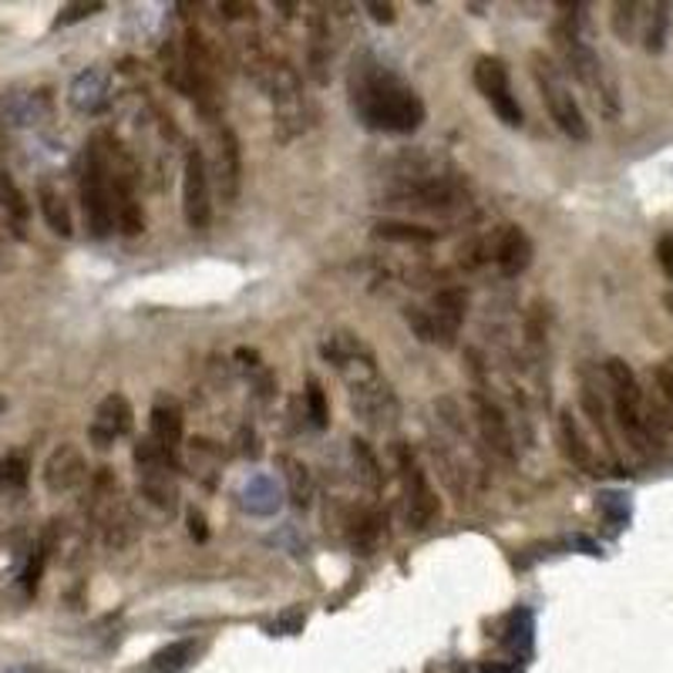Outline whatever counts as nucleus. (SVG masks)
Listing matches in <instances>:
<instances>
[{
    "label": "nucleus",
    "mask_w": 673,
    "mask_h": 673,
    "mask_svg": "<svg viewBox=\"0 0 673 673\" xmlns=\"http://www.w3.org/2000/svg\"><path fill=\"white\" fill-rule=\"evenodd\" d=\"M350 104L367 128L387 135H411L424 122V101L417 91L374 58L353 61Z\"/></svg>",
    "instance_id": "1"
},
{
    "label": "nucleus",
    "mask_w": 673,
    "mask_h": 673,
    "mask_svg": "<svg viewBox=\"0 0 673 673\" xmlns=\"http://www.w3.org/2000/svg\"><path fill=\"white\" fill-rule=\"evenodd\" d=\"M324 358L344 374L350 387V408L371 428H387L398 417V401L374 367L371 350L353 334H334L324 344Z\"/></svg>",
    "instance_id": "2"
},
{
    "label": "nucleus",
    "mask_w": 673,
    "mask_h": 673,
    "mask_svg": "<svg viewBox=\"0 0 673 673\" xmlns=\"http://www.w3.org/2000/svg\"><path fill=\"white\" fill-rule=\"evenodd\" d=\"M583 14H570L565 17V24L556 30V41H559V51L565 58V64H570L573 78L593 95V101L599 104V112H603L607 119H616L620 115V88L613 82V75L607 71L603 58H599L593 51V45L586 41V34L579 27Z\"/></svg>",
    "instance_id": "3"
},
{
    "label": "nucleus",
    "mask_w": 673,
    "mask_h": 673,
    "mask_svg": "<svg viewBox=\"0 0 673 673\" xmlns=\"http://www.w3.org/2000/svg\"><path fill=\"white\" fill-rule=\"evenodd\" d=\"M607 384H610V401H613V414L620 432L626 435L630 448L650 454L653 451V417L647 411L644 391L636 384V374L630 371L626 361L613 358L607 361Z\"/></svg>",
    "instance_id": "4"
},
{
    "label": "nucleus",
    "mask_w": 673,
    "mask_h": 673,
    "mask_svg": "<svg viewBox=\"0 0 673 673\" xmlns=\"http://www.w3.org/2000/svg\"><path fill=\"white\" fill-rule=\"evenodd\" d=\"M82 205H85V220L88 229L104 239L119 226V196L112 186V165L98 149V141H91V149L85 152L82 165Z\"/></svg>",
    "instance_id": "5"
},
{
    "label": "nucleus",
    "mask_w": 673,
    "mask_h": 673,
    "mask_svg": "<svg viewBox=\"0 0 673 673\" xmlns=\"http://www.w3.org/2000/svg\"><path fill=\"white\" fill-rule=\"evenodd\" d=\"M533 75L539 82V91H543V101L552 115V122L559 125L562 135H570L573 141H589V122L579 109V101L573 95V88L565 85L562 71L556 67L552 58H546L543 51L533 54Z\"/></svg>",
    "instance_id": "6"
},
{
    "label": "nucleus",
    "mask_w": 673,
    "mask_h": 673,
    "mask_svg": "<svg viewBox=\"0 0 673 673\" xmlns=\"http://www.w3.org/2000/svg\"><path fill=\"white\" fill-rule=\"evenodd\" d=\"M135 465H138V488L141 495L165 509V512H175L179 506V485H175V458L149 435L135 445Z\"/></svg>",
    "instance_id": "7"
},
{
    "label": "nucleus",
    "mask_w": 673,
    "mask_h": 673,
    "mask_svg": "<svg viewBox=\"0 0 673 673\" xmlns=\"http://www.w3.org/2000/svg\"><path fill=\"white\" fill-rule=\"evenodd\" d=\"M475 88L485 95V101L491 104V112L499 115L502 125L509 128H522L525 112L519 98L512 95V78H509V67L502 58H478L475 64Z\"/></svg>",
    "instance_id": "8"
},
{
    "label": "nucleus",
    "mask_w": 673,
    "mask_h": 673,
    "mask_svg": "<svg viewBox=\"0 0 673 673\" xmlns=\"http://www.w3.org/2000/svg\"><path fill=\"white\" fill-rule=\"evenodd\" d=\"M398 462H401V475H404V495H408V525L411 528H428L438 515H441V502H438V491L432 488L428 475L421 472L417 458L401 448L398 451Z\"/></svg>",
    "instance_id": "9"
},
{
    "label": "nucleus",
    "mask_w": 673,
    "mask_h": 673,
    "mask_svg": "<svg viewBox=\"0 0 673 673\" xmlns=\"http://www.w3.org/2000/svg\"><path fill=\"white\" fill-rule=\"evenodd\" d=\"M209 162L199 149H189L183 165V212L189 229H205L212 220V192H209Z\"/></svg>",
    "instance_id": "10"
},
{
    "label": "nucleus",
    "mask_w": 673,
    "mask_h": 673,
    "mask_svg": "<svg viewBox=\"0 0 673 673\" xmlns=\"http://www.w3.org/2000/svg\"><path fill=\"white\" fill-rule=\"evenodd\" d=\"M209 179L216 183V192L223 202H236L242 189V149L233 128L216 132V152H212V172Z\"/></svg>",
    "instance_id": "11"
},
{
    "label": "nucleus",
    "mask_w": 673,
    "mask_h": 673,
    "mask_svg": "<svg viewBox=\"0 0 673 673\" xmlns=\"http://www.w3.org/2000/svg\"><path fill=\"white\" fill-rule=\"evenodd\" d=\"M135 424V411L128 404L125 395H109L98 408H95V417L88 424V441L95 448H112L119 438H125Z\"/></svg>",
    "instance_id": "12"
},
{
    "label": "nucleus",
    "mask_w": 673,
    "mask_h": 673,
    "mask_svg": "<svg viewBox=\"0 0 673 673\" xmlns=\"http://www.w3.org/2000/svg\"><path fill=\"white\" fill-rule=\"evenodd\" d=\"M88 482V462H85V451L78 445H58L51 454H48V462H45V485L48 491L54 495H67V491H75Z\"/></svg>",
    "instance_id": "13"
},
{
    "label": "nucleus",
    "mask_w": 673,
    "mask_h": 673,
    "mask_svg": "<svg viewBox=\"0 0 673 673\" xmlns=\"http://www.w3.org/2000/svg\"><path fill=\"white\" fill-rule=\"evenodd\" d=\"M273 109L283 138L303 132V95L290 67H279V71L273 67Z\"/></svg>",
    "instance_id": "14"
},
{
    "label": "nucleus",
    "mask_w": 673,
    "mask_h": 673,
    "mask_svg": "<svg viewBox=\"0 0 673 673\" xmlns=\"http://www.w3.org/2000/svg\"><path fill=\"white\" fill-rule=\"evenodd\" d=\"M109 95H112V75L109 71L104 67H85L82 75L71 82L67 101H71V109L95 115V112L104 109V104H109Z\"/></svg>",
    "instance_id": "15"
},
{
    "label": "nucleus",
    "mask_w": 673,
    "mask_h": 673,
    "mask_svg": "<svg viewBox=\"0 0 673 673\" xmlns=\"http://www.w3.org/2000/svg\"><path fill=\"white\" fill-rule=\"evenodd\" d=\"M465 307H469V300L462 290H441L428 310L432 340H441L445 347H451L458 337V327H462V321H465Z\"/></svg>",
    "instance_id": "16"
},
{
    "label": "nucleus",
    "mask_w": 673,
    "mask_h": 673,
    "mask_svg": "<svg viewBox=\"0 0 673 673\" xmlns=\"http://www.w3.org/2000/svg\"><path fill=\"white\" fill-rule=\"evenodd\" d=\"M152 438H155L172 458H179V448H183V438H186V417H183L179 401L159 398V401L152 404Z\"/></svg>",
    "instance_id": "17"
},
{
    "label": "nucleus",
    "mask_w": 673,
    "mask_h": 673,
    "mask_svg": "<svg viewBox=\"0 0 673 673\" xmlns=\"http://www.w3.org/2000/svg\"><path fill=\"white\" fill-rule=\"evenodd\" d=\"M533 239L525 236V229L519 226H506L499 242H495V263H499L502 276H522L528 266H533Z\"/></svg>",
    "instance_id": "18"
},
{
    "label": "nucleus",
    "mask_w": 673,
    "mask_h": 673,
    "mask_svg": "<svg viewBox=\"0 0 673 673\" xmlns=\"http://www.w3.org/2000/svg\"><path fill=\"white\" fill-rule=\"evenodd\" d=\"M475 411H478V424H482V435H485L488 448L502 458H515V441H512L509 421L502 417V411L482 395H475Z\"/></svg>",
    "instance_id": "19"
},
{
    "label": "nucleus",
    "mask_w": 673,
    "mask_h": 673,
    "mask_svg": "<svg viewBox=\"0 0 673 673\" xmlns=\"http://www.w3.org/2000/svg\"><path fill=\"white\" fill-rule=\"evenodd\" d=\"M559 441H562L565 458H570L576 469H583V472H589V475H599V472H596V469H599L596 451H593V445L583 438V428L576 424L573 411H562V414H559Z\"/></svg>",
    "instance_id": "20"
},
{
    "label": "nucleus",
    "mask_w": 673,
    "mask_h": 673,
    "mask_svg": "<svg viewBox=\"0 0 673 673\" xmlns=\"http://www.w3.org/2000/svg\"><path fill=\"white\" fill-rule=\"evenodd\" d=\"M0 115H4L8 125H38L48 115V101L41 95H11L4 104H0Z\"/></svg>",
    "instance_id": "21"
},
{
    "label": "nucleus",
    "mask_w": 673,
    "mask_h": 673,
    "mask_svg": "<svg viewBox=\"0 0 673 673\" xmlns=\"http://www.w3.org/2000/svg\"><path fill=\"white\" fill-rule=\"evenodd\" d=\"M38 202H41V212H45V223L58 233V236H71L75 233V226H71V212H67V202H64V196L54 189V186H48V183H41V189H38Z\"/></svg>",
    "instance_id": "22"
},
{
    "label": "nucleus",
    "mask_w": 673,
    "mask_h": 673,
    "mask_svg": "<svg viewBox=\"0 0 673 673\" xmlns=\"http://www.w3.org/2000/svg\"><path fill=\"white\" fill-rule=\"evenodd\" d=\"M30 482V462H27V454L21 451H11L0 458V495L4 499H11V495H21Z\"/></svg>",
    "instance_id": "23"
},
{
    "label": "nucleus",
    "mask_w": 673,
    "mask_h": 673,
    "mask_svg": "<svg viewBox=\"0 0 673 673\" xmlns=\"http://www.w3.org/2000/svg\"><path fill=\"white\" fill-rule=\"evenodd\" d=\"M196 653H199V647H196L192 640H179V644L162 647V650L149 660V666H152V673H183V670L192 666Z\"/></svg>",
    "instance_id": "24"
},
{
    "label": "nucleus",
    "mask_w": 673,
    "mask_h": 673,
    "mask_svg": "<svg viewBox=\"0 0 673 673\" xmlns=\"http://www.w3.org/2000/svg\"><path fill=\"white\" fill-rule=\"evenodd\" d=\"M533 630H536V620L528 610H515L509 626H506V636L502 644L515 653V657H533Z\"/></svg>",
    "instance_id": "25"
},
{
    "label": "nucleus",
    "mask_w": 673,
    "mask_h": 673,
    "mask_svg": "<svg viewBox=\"0 0 673 673\" xmlns=\"http://www.w3.org/2000/svg\"><path fill=\"white\" fill-rule=\"evenodd\" d=\"M279 469H283V478L290 482V495H294V502L303 509L310 506V495H313V482H310V469L300 462V458H290V454H283L279 458Z\"/></svg>",
    "instance_id": "26"
},
{
    "label": "nucleus",
    "mask_w": 673,
    "mask_h": 673,
    "mask_svg": "<svg viewBox=\"0 0 673 673\" xmlns=\"http://www.w3.org/2000/svg\"><path fill=\"white\" fill-rule=\"evenodd\" d=\"M350 454H353V469H358V478H361L367 488H377L384 475H381V465H377L371 445L361 441V438H353V441H350Z\"/></svg>",
    "instance_id": "27"
},
{
    "label": "nucleus",
    "mask_w": 673,
    "mask_h": 673,
    "mask_svg": "<svg viewBox=\"0 0 673 673\" xmlns=\"http://www.w3.org/2000/svg\"><path fill=\"white\" fill-rule=\"evenodd\" d=\"M0 205H4L8 216H14L17 223H24L30 216L24 192L17 189V183L11 179V172H4V169H0Z\"/></svg>",
    "instance_id": "28"
},
{
    "label": "nucleus",
    "mask_w": 673,
    "mask_h": 673,
    "mask_svg": "<svg viewBox=\"0 0 673 673\" xmlns=\"http://www.w3.org/2000/svg\"><path fill=\"white\" fill-rule=\"evenodd\" d=\"M381 239H395V242H435L438 233L424 229V226H408V223H377L374 229Z\"/></svg>",
    "instance_id": "29"
},
{
    "label": "nucleus",
    "mask_w": 673,
    "mask_h": 673,
    "mask_svg": "<svg viewBox=\"0 0 673 673\" xmlns=\"http://www.w3.org/2000/svg\"><path fill=\"white\" fill-rule=\"evenodd\" d=\"M307 417L316 432H324L327 424H331V404H327V395H324V387L321 381H310L307 384Z\"/></svg>",
    "instance_id": "30"
},
{
    "label": "nucleus",
    "mask_w": 673,
    "mask_h": 673,
    "mask_svg": "<svg viewBox=\"0 0 673 673\" xmlns=\"http://www.w3.org/2000/svg\"><path fill=\"white\" fill-rule=\"evenodd\" d=\"M45 562H48V543L34 546V552H30V556H27V562H24L21 586H24V593H27V596L38 593V583H41V573H45Z\"/></svg>",
    "instance_id": "31"
},
{
    "label": "nucleus",
    "mask_w": 673,
    "mask_h": 673,
    "mask_svg": "<svg viewBox=\"0 0 673 673\" xmlns=\"http://www.w3.org/2000/svg\"><path fill=\"white\" fill-rule=\"evenodd\" d=\"M666 27H670V4H653L650 27H647V51L660 54L666 45Z\"/></svg>",
    "instance_id": "32"
},
{
    "label": "nucleus",
    "mask_w": 673,
    "mask_h": 673,
    "mask_svg": "<svg viewBox=\"0 0 673 673\" xmlns=\"http://www.w3.org/2000/svg\"><path fill=\"white\" fill-rule=\"evenodd\" d=\"M636 14H640V4H613V30L620 41H633Z\"/></svg>",
    "instance_id": "33"
},
{
    "label": "nucleus",
    "mask_w": 673,
    "mask_h": 673,
    "mask_svg": "<svg viewBox=\"0 0 673 673\" xmlns=\"http://www.w3.org/2000/svg\"><path fill=\"white\" fill-rule=\"evenodd\" d=\"M101 8H104V4H67V8H61L54 27H67V24H75V21H85V17H91V14H98Z\"/></svg>",
    "instance_id": "34"
},
{
    "label": "nucleus",
    "mask_w": 673,
    "mask_h": 673,
    "mask_svg": "<svg viewBox=\"0 0 673 673\" xmlns=\"http://www.w3.org/2000/svg\"><path fill=\"white\" fill-rule=\"evenodd\" d=\"M653 381H657V391H660V398H663V404L673 411V371H666V367H657L653 371Z\"/></svg>",
    "instance_id": "35"
},
{
    "label": "nucleus",
    "mask_w": 673,
    "mask_h": 673,
    "mask_svg": "<svg viewBox=\"0 0 673 673\" xmlns=\"http://www.w3.org/2000/svg\"><path fill=\"white\" fill-rule=\"evenodd\" d=\"M657 263H660V270L673 279V239H660V246H657Z\"/></svg>",
    "instance_id": "36"
},
{
    "label": "nucleus",
    "mask_w": 673,
    "mask_h": 673,
    "mask_svg": "<svg viewBox=\"0 0 673 673\" xmlns=\"http://www.w3.org/2000/svg\"><path fill=\"white\" fill-rule=\"evenodd\" d=\"M303 626V613L300 610H290L287 616H279L276 623H273V630H279V633H297Z\"/></svg>",
    "instance_id": "37"
},
{
    "label": "nucleus",
    "mask_w": 673,
    "mask_h": 673,
    "mask_svg": "<svg viewBox=\"0 0 673 673\" xmlns=\"http://www.w3.org/2000/svg\"><path fill=\"white\" fill-rule=\"evenodd\" d=\"M189 536L196 543H205L209 539V528H205V515L202 512H189Z\"/></svg>",
    "instance_id": "38"
},
{
    "label": "nucleus",
    "mask_w": 673,
    "mask_h": 673,
    "mask_svg": "<svg viewBox=\"0 0 673 673\" xmlns=\"http://www.w3.org/2000/svg\"><path fill=\"white\" fill-rule=\"evenodd\" d=\"M367 11L374 14V21H384V24L395 21V4H367Z\"/></svg>",
    "instance_id": "39"
},
{
    "label": "nucleus",
    "mask_w": 673,
    "mask_h": 673,
    "mask_svg": "<svg viewBox=\"0 0 673 673\" xmlns=\"http://www.w3.org/2000/svg\"><path fill=\"white\" fill-rule=\"evenodd\" d=\"M482 673H522L515 663H485Z\"/></svg>",
    "instance_id": "40"
},
{
    "label": "nucleus",
    "mask_w": 673,
    "mask_h": 673,
    "mask_svg": "<svg viewBox=\"0 0 673 673\" xmlns=\"http://www.w3.org/2000/svg\"><path fill=\"white\" fill-rule=\"evenodd\" d=\"M4 673H51V670H45L41 663H17V666H8Z\"/></svg>",
    "instance_id": "41"
}]
</instances>
